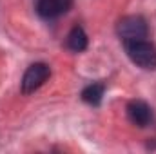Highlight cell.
Masks as SVG:
<instances>
[{
    "instance_id": "cell-1",
    "label": "cell",
    "mask_w": 156,
    "mask_h": 154,
    "mask_svg": "<svg viewBox=\"0 0 156 154\" xmlns=\"http://www.w3.org/2000/svg\"><path fill=\"white\" fill-rule=\"evenodd\" d=\"M123 49L129 56V60L147 71L156 69V45L147 38H138V40H127L122 42Z\"/></svg>"
},
{
    "instance_id": "cell-2",
    "label": "cell",
    "mask_w": 156,
    "mask_h": 154,
    "mask_svg": "<svg viewBox=\"0 0 156 154\" xmlns=\"http://www.w3.org/2000/svg\"><path fill=\"white\" fill-rule=\"evenodd\" d=\"M116 33L122 42L138 38H149V26L140 15H127L120 18L116 24Z\"/></svg>"
},
{
    "instance_id": "cell-3",
    "label": "cell",
    "mask_w": 156,
    "mask_h": 154,
    "mask_svg": "<svg viewBox=\"0 0 156 154\" xmlns=\"http://www.w3.org/2000/svg\"><path fill=\"white\" fill-rule=\"evenodd\" d=\"M51 76V67L44 62H37L31 64L20 82V91L22 94H33L35 91H38L40 87L47 82V78Z\"/></svg>"
},
{
    "instance_id": "cell-4",
    "label": "cell",
    "mask_w": 156,
    "mask_h": 154,
    "mask_svg": "<svg viewBox=\"0 0 156 154\" xmlns=\"http://www.w3.org/2000/svg\"><path fill=\"white\" fill-rule=\"evenodd\" d=\"M75 0H37V13L44 20H56L67 15Z\"/></svg>"
},
{
    "instance_id": "cell-5",
    "label": "cell",
    "mask_w": 156,
    "mask_h": 154,
    "mask_svg": "<svg viewBox=\"0 0 156 154\" xmlns=\"http://www.w3.org/2000/svg\"><path fill=\"white\" fill-rule=\"evenodd\" d=\"M127 118L133 125L144 129L147 125L153 123L154 120V114H153V109L149 107V103H145L144 100H131L127 103Z\"/></svg>"
},
{
    "instance_id": "cell-6",
    "label": "cell",
    "mask_w": 156,
    "mask_h": 154,
    "mask_svg": "<svg viewBox=\"0 0 156 154\" xmlns=\"http://www.w3.org/2000/svg\"><path fill=\"white\" fill-rule=\"evenodd\" d=\"M66 45H67V49H71L73 53H82V51L87 49L89 38H87V33L83 31L82 26H75V27L69 31V35H67V38H66Z\"/></svg>"
},
{
    "instance_id": "cell-7",
    "label": "cell",
    "mask_w": 156,
    "mask_h": 154,
    "mask_svg": "<svg viewBox=\"0 0 156 154\" xmlns=\"http://www.w3.org/2000/svg\"><path fill=\"white\" fill-rule=\"evenodd\" d=\"M104 93H105V83L102 82H96V83H89L83 91H82V100L89 105H100L102 103V98H104Z\"/></svg>"
}]
</instances>
